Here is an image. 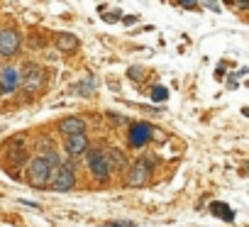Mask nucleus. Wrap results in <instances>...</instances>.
<instances>
[{"instance_id":"23","label":"nucleus","mask_w":249,"mask_h":227,"mask_svg":"<svg viewBox=\"0 0 249 227\" xmlns=\"http://www.w3.org/2000/svg\"><path fill=\"white\" fill-rule=\"evenodd\" d=\"M205 5H208V8H213V10H215V13H217V10H220V5H217V3H215V0H205Z\"/></svg>"},{"instance_id":"13","label":"nucleus","mask_w":249,"mask_h":227,"mask_svg":"<svg viewBox=\"0 0 249 227\" xmlns=\"http://www.w3.org/2000/svg\"><path fill=\"white\" fill-rule=\"evenodd\" d=\"M210 212H213L215 217L225 220V222H232V220H234V210H232L227 203H222V200H215V203L210 205Z\"/></svg>"},{"instance_id":"17","label":"nucleus","mask_w":249,"mask_h":227,"mask_svg":"<svg viewBox=\"0 0 249 227\" xmlns=\"http://www.w3.org/2000/svg\"><path fill=\"white\" fill-rule=\"evenodd\" d=\"M44 39H42V35H30V47L32 49H44Z\"/></svg>"},{"instance_id":"2","label":"nucleus","mask_w":249,"mask_h":227,"mask_svg":"<svg viewBox=\"0 0 249 227\" xmlns=\"http://www.w3.org/2000/svg\"><path fill=\"white\" fill-rule=\"evenodd\" d=\"M47 83V71L39 64H25L22 66V90L27 95H35L44 88Z\"/></svg>"},{"instance_id":"18","label":"nucleus","mask_w":249,"mask_h":227,"mask_svg":"<svg viewBox=\"0 0 249 227\" xmlns=\"http://www.w3.org/2000/svg\"><path fill=\"white\" fill-rule=\"evenodd\" d=\"M105 225L107 227H132L135 222H130V220H107Z\"/></svg>"},{"instance_id":"24","label":"nucleus","mask_w":249,"mask_h":227,"mask_svg":"<svg viewBox=\"0 0 249 227\" xmlns=\"http://www.w3.org/2000/svg\"><path fill=\"white\" fill-rule=\"evenodd\" d=\"M242 115H247V118H249V107H242Z\"/></svg>"},{"instance_id":"19","label":"nucleus","mask_w":249,"mask_h":227,"mask_svg":"<svg viewBox=\"0 0 249 227\" xmlns=\"http://www.w3.org/2000/svg\"><path fill=\"white\" fill-rule=\"evenodd\" d=\"M186 10H198V0H178Z\"/></svg>"},{"instance_id":"7","label":"nucleus","mask_w":249,"mask_h":227,"mask_svg":"<svg viewBox=\"0 0 249 227\" xmlns=\"http://www.w3.org/2000/svg\"><path fill=\"white\" fill-rule=\"evenodd\" d=\"M0 86L5 93H15L18 88H22V71H18L15 66H3L0 69Z\"/></svg>"},{"instance_id":"3","label":"nucleus","mask_w":249,"mask_h":227,"mask_svg":"<svg viewBox=\"0 0 249 227\" xmlns=\"http://www.w3.org/2000/svg\"><path fill=\"white\" fill-rule=\"evenodd\" d=\"M76 186V171H73V164L71 161H64L56 171H54V178H52V186L54 191L64 193V191H71Z\"/></svg>"},{"instance_id":"15","label":"nucleus","mask_w":249,"mask_h":227,"mask_svg":"<svg viewBox=\"0 0 249 227\" xmlns=\"http://www.w3.org/2000/svg\"><path fill=\"white\" fill-rule=\"evenodd\" d=\"M95 88H98L95 78H83L81 83H76V93H78V95H93Z\"/></svg>"},{"instance_id":"14","label":"nucleus","mask_w":249,"mask_h":227,"mask_svg":"<svg viewBox=\"0 0 249 227\" xmlns=\"http://www.w3.org/2000/svg\"><path fill=\"white\" fill-rule=\"evenodd\" d=\"M107 161H110V169H115V171H120V169L127 166V159H124V154H122L120 149H110V152H107Z\"/></svg>"},{"instance_id":"22","label":"nucleus","mask_w":249,"mask_h":227,"mask_svg":"<svg viewBox=\"0 0 249 227\" xmlns=\"http://www.w3.org/2000/svg\"><path fill=\"white\" fill-rule=\"evenodd\" d=\"M103 17L105 20H120V13L115 10V13H103Z\"/></svg>"},{"instance_id":"9","label":"nucleus","mask_w":249,"mask_h":227,"mask_svg":"<svg viewBox=\"0 0 249 227\" xmlns=\"http://www.w3.org/2000/svg\"><path fill=\"white\" fill-rule=\"evenodd\" d=\"M54 44H56V49H59L61 54H73V52L78 49V37L71 35V32H56Z\"/></svg>"},{"instance_id":"25","label":"nucleus","mask_w":249,"mask_h":227,"mask_svg":"<svg viewBox=\"0 0 249 227\" xmlns=\"http://www.w3.org/2000/svg\"><path fill=\"white\" fill-rule=\"evenodd\" d=\"M0 93H5V90H3V86H0Z\"/></svg>"},{"instance_id":"20","label":"nucleus","mask_w":249,"mask_h":227,"mask_svg":"<svg viewBox=\"0 0 249 227\" xmlns=\"http://www.w3.org/2000/svg\"><path fill=\"white\" fill-rule=\"evenodd\" d=\"M127 76H130V78H142V69H140V66H132V69L127 71Z\"/></svg>"},{"instance_id":"16","label":"nucleus","mask_w":249,"mask_h":227,"mask_svg":"<svg viewBox=\"0 0 249 227\" xmlns=\"http://www.w3.org/2000/svg\"><path fill=\"white\" fill-rule=\"evenodd\" d=\"M166 95H169V90H166L164 86H154V88H152V98H154V100H166Z\"/></svg>"},{"instance_id":"8","label":"nucleus","mask_w":249,"mask_h":227,"mask_svg":"<svg viewBox=\"0 0 249 227\" xmlns=\"http://www.w3.org/2000/svg\"><path fill=\"white\" fill-rule=\"evenodd\" d=\"M152 140V127L147 125V122H135L132 127H130V144L132 147H144L147 142Z\"/></svg>"},{"instance_id":"11","label":"nucleus","mask_w":249,"mask_h":227,"mask_svg":"<svg viewBox=\"0 0 249 227\" xmlns=\"http://www.w3.org/2000/svg\"><path fill=\"white\" fill-rule=\"evenodd\" d=\"M8 157H10V161L18 164V166L25 164L27 152H25V142H22V137H18V140H13V142L8 144Z\"/></svg>"},{"instance_id":"21","label":"nucleus","mask_w":249,"mask_h":227,"mask_svg":"<svg viewBox=\"0 0 249 227\" xmlns=\"http://www.w3.org/2000/svg\"><path fill=\"white\" fill-rule=\"evenodd\" d=\"M39 149L44 152V149H49L52 152V142H49V137H42V142H39Z\"/></svg>"},{"instance_id":"1","label":"nucleus","mask_w":249,"mask_h":227,"mask_svg":"<svg viewBox=\"0 0 249 227\" xmlns=\"http://www.w3.org/2000/svg\"><path fill=\"white\" fill-rule=\"evenodd\" d=\"M61 157L56 152H47V154H39L30 161L27 166V178H30V186L35 188H47L52 186V178H54V171L61 166Z\"/></svg>"},{"instance_id":"10","label":"nucleus","mask_w":249,"mask_h":227,"mask_svg":"<svg viewBox=\"0 0 249 227\" xmlns=\"http://www.w3.org/2000/svg\"><path fill=\"white\" fill-rule=\"evenodd\" d=\"M86 149H88V137H86V132H78V135L66 137V154H69V157H81Z\"/></svg>"},{"instance_id":"4","label":"nucleus","mask_w":249,"mask_h":227,"mask_svg":"<svg viewBox=\"0 0 249 227\" xmlns=\"http://www.w3.org/2000/svg\"><path fill=\"white\" fill-rule=\"evenodd\" d=\"M22 49V35L13 27L0 30V56H15Z\"/></svg>"},{"instance_id":"6","label":"nucleus","mask_w":249,"mask_h":227,"mask_svg":"<svg viewBox=\"0 0 249 227\" xmlns=\"http://www.w3.org/2000/svg\"><path fill=\"white\" fill-rule=\"evenodd\" d=\"M152 169H154V159L152 157H142L140 161H135L132 171H130V186H144L152 176Z\"/></svg>"},{"instance_id":"12","label":"nucleus","mask_w":249,"mask_h":227,"mask_svg":"<svg viewBox=\"0 0 249 227\" xmlns=\"http://www.w3.org/2000/svg\"><path fill=\"white\" fill-rule=\"evenodd\" d=\"M59 130H61V135L71 137V135L86 132V122H83L81 118H66V120H61V122H59Z\"/></svg>"},{"instance_id":"5","label":"nucleus","mask_w":249,"mask_h":227,"mask_svg":"<svg viewBox=\"0 0 249 227\" xmlns=\"http://www.w3.org/2000/svg\"><path fill=\"white\" fill-rule=\"evenodd\" d=\"M88 169H90V174L98 178V181H107L110 178V161H107V154H103L100 149H93V152H88Z\"/></svg>"}]
</instances>
